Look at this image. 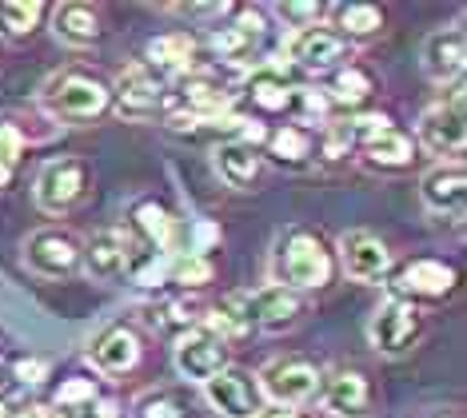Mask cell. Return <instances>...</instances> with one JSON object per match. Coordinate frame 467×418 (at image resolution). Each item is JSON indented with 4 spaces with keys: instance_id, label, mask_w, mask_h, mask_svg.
Here are the masks:
<instances>
[{
    "instance_id": "29",
    "label": "cell",
    "mask_w": 467,
    "mask_h": 418,
    "mask_svg": "<svg viewBox=\"0 0 467 418\" xmlns=\"http://www.w3.org/2000/svg\"><path fill=\"white\" fill-rule=\"evenodd\" d=\"M40 16H45L40 0H0V36H28Z\"/></svg>"
},
{
    "instance_id": "18",
    "label": "cell",
    "mask_w": 467,
    "mask_h": 418,
    "mask_svg": "<svg viewBox=\"0 0 467 418\" xmlns=\"http://www.w3.org/2000/svg\"><path fill=\"white\" fill-rule=\"evenodd\" d=\"M236 100H244V108L256 112V116H275V112H292L296 88L288 84V76H284L280 68L264 64V68H256L236 88Z\"/></svg>"
},
{
    "instance_id": "31",
    "label": "cell",
    "mask_w": 467,
    "mask_h": 418,
    "mask_svg": "<svg viewBox=\"0 0 467 418\" xmlns=\"http://www.w3.org/2000/svg\"><path fill=\"white\" fill-rule=\"evenodd\" d=\"M336 20H339V36H371V32H379V25H384V13L371 5H344L336 8Z\"/></svg>"
},
{
    "instance_id": "6",
    "label": "cell",
    "mask_w": 467,
    "mask_h": 418,
    "mask_svg": "<svg viewBox=\"0 0 467 418\" xmlns=\"http://www.w3.org/2000/svg\"><path fill=\"white\" fill-rule=\"evenodd\" d=\"M84 184H88V164L77 156H65V159H52V164L40 168L36 176V208L48 211V216H60V211H68L72 203L84 196Z\"/></svg>"
},
{
    "instance_id": "39",
    "label": "cell",
    "mask_w": 467,
    "mask_h": 418,
    "mask_svg": "<svg viewBox=\"0 0 467 418\" xmlns=\"http://www.w3.org/2000/svg\"><path fill=\"white\" fill-rule=\"evenodd\" d=\"M20 418H60L52 406H28V411H20Z\"/></svg>"
},
{
    "instance_id": "26",
    "label": "cell",
    "mask_w": 467,
    "mask_h": 418,
    "mask_svg": "<svg viewBox=\"0 0 467 418\" xmlns=\"http://www.w3.org/2000/svg\"><path fill=\"white\" fill-rule=\"evenodd\" d=\"M192 56H196V40L188 32H172V36H156L148 45V68H164V72H180L184 76L192 68Z\"/></svg>"
},
{
    "instance_id": "20",
    "label": "cell",
    "mask_w": 467,
    "mask_h": 418,
    "mask_svg": "<svg viewBox=\"0 0 467 418\" xmlns=\"http://www.w3.org/2000/svg\"><path fill=\"white\" fill-rule=\"evenodd\" d=\"M463 60H467L463 28H440V32H431V36L423 40V72H428L435 84L460 80Z\"/></svg>"
},
{
    "instance_id": "7",
    "label": "cell",
    "mask_w": 467,
    "mask_h": 418,
    "mask_svg": "<svg viewBox=\"0 0 467 418\" xmlns=\"http://www.w3.org/2000/svg\"><path fill=\"white\" fill-rule=\"evenodd\" d=\"M204 394L212 403V411L224 418H260L264 414V394L256 374L240 371V367H224L220 374H212L204 382Z\"/></svg>"
},
{
    "instance_id": "41",
    "label": "cell",
    "mask_w": 467,
    "mask_h": 418,
    "mask_svg": "<svg viewBox=\"0 0 467 418\" xmlns=\"http://www.w3.org/2000/svg\"><path fill=\"white\" fill-rule=\"evenodd\" d=\"M0 418H8V411H5V403H0Z\"/></svg>"
},
{
    "instance_id": "13",
    "label": "cell",
    "mask_w": 467,
    "mask_h": 418,
    "mask_svg": "<svg viewBox=\"0 0 467 418\" xmlns=\"http://www.w3.org/2000/svg\"><path fill=\"white\" fill-rule=\"evenodd\" d=\"M25 263L33 267L36 275H45V279L72 275L80 267V243H77V235L60 231V228H45V231L28 235Z\"/></svg>"
},
{
    "instance_id": "3",
    "label": "cell",
    "mask_w": 467,
    "mask_h": 418,
    "mask_svg": "<svg viewBox=\"0 0 467 418\" xmlns=\"http://www.w3.org/2000/svg\"><path fill=\"white\" fill-rule=\"evenodd\" d=\"M40 100H45V108L57 116V120H97V116L109 108L112 96L97 76L65 68V72H57V76H48V84L40 88Z\"/></svg>"
},
{
    "instance_id": "4",
    "label": "cell",
    "mask_w": 467,
    "mask_h": 418,
    "mask_svg": "<svg viewBox=\"0 0 467 418\" xmlns=\"http://www.w3.org/2000/svg\"><path fill=\"white\" fill-rule=\"evenodd\" d=\"M260 394H268L280 406H300L307 399H316L324 387L320 371H316V362H307L300 355H284V359H272L268 367L260 371Z\"/></svg>"
},
{
    "instance_id": "30",
    "label": "cell",
    "mask_w": 467,
    "mask_h": 418,
    "mask_svg": "<svg viewBox=\"0 0 467 418\" xmlns=\"http://www.w3.org/2000/svg\"><path fill=\"white\" fill-rule=\"evenodd\" d=\"M132 418H188V406L176 391H144L132 403Z\"/></svg>"
},
{
    "instance_id": "21",
    "label": "cell",
    "mask_w": 467,
    "mask_h": 418,
    "mask_svg": "<svg viewBox=\"0 0 467 418\" xmlns=\"http://www.w3.org/2000/svg\"><path fill=\"white\" fill-rule=\"evenodd\" d=\"M320 391H324V406L339 418H359L371 406V387L359 371H336Z\"/></svg>"
},
{
    "instance_id": "14",
    "label": "cell",
    "mask_w": 467,
    "mask_h": 418,
    "mask_svg": "<svg viewBox=\"0 0 467 418\" xmlns=\"http://www.w3.org/2000/svg\"><path fill=\"white\" fill-rule=\"evenodd\" d=\"M109 96H116L120 116H129V120H148V116H156V108L164 104V84L148 64H129V68L116 76V88Z\"/></svg>"
},
{
    "instance_id": "19",
    "label": "cell",
    "mask_w": 467,
    "mask_h": 418,
    "mask_svg": "<svg viewBox=\"0 0 467 418\" xmlns=\"http://www.w3.org/2000/svg\"><path fill=\"white\" fill-rule=\"evenodd\" d=\"M420 196H423V203H428L431 211L460 219L463 203H467V171H463L460 159L431 168L428 176H423V184H420Z\"/></svg>"
},
{
    "instance_id": "37",
    "label": "cell",
    "mask_w": 467,
    "mask_h": 418,
    "mask_svg": "<svg viewBox=\"0 0 467 418\" xmlns=\"http://www.w3.org/2000/svg\"><path fill=\"white\" fill-rule=\"evenodd\" d=\"M204 311H208V307L200 303V299H192V295H188V299H176V303L168 307V319H172L176 327L192 331V327H200V323H204Z\"/></svg>"
},
{
    "instance_id": "16",
    "label": "cell",
    "mask_w": 467,
    "mask_h": 418,
    "mask_svg": "<svg viewBox=\"0 0 467 418\" xmlns=\"http://www.w3.org/2000/svg\"><path fill=\"white\" fill-rule=\"evenodd\" d=\"M339 260H344V271L359 279V283H379L391 271V251L379 235L371 231H348L339 240Z\"/></svg>"
},
{
    "instance_id": "12",
    "label": "cell",
    "mask_w": 467,
    "mask_h": 418,
    "mask_svg": "<svg viewBox=\"0 0 467 418\" xmlns=\"http://www.w3.org/2000/svg\"><path fill=\"white\" fill-rule=\"evenodd\" d=\"M264 36H268L264 16L256 8H240L236 25L220 28L212 36V48L224 64H256V68H264Z\"/></svg>"
},
{
    "instance_id": "22",
    "label": "cell",
    "mask_w": 467,
    "mask_h": 418,
    "mask_svg": "<svg viewBox=\"0 0 467 418\" xmlns=\"http://www.w3.org/2000/svg\"><path fill=\"white\" fill-rule=\"evenodd\" d=\"M140 359V335L132 327H109L104 335L92 342V362L104 371V374H124L136 367Z\"/></svg>"
},
{
    "instance_id": "35",
    "label": "cell",
    "mask_w": 467,
    "mask_h": 418,
    "mask_svg": "<svg viewBox=\"0 0 467 418\" xmlns=\"http://www.w3.org/2000/svg\"><path fill=\"white\" fill-rule=\"evenodd\" d=\"M20 148H25V139L13 124H0V188L13 179L16 171V159H20Z\"/></svg>"
},
{
    "instance_id": "27",
    "label": "cell",
    "mask_w": 467,
    "mask_h": 418,
    "mask_svg": "<svg viewBox=\"0 0 467 418\" xmlns=\"http://www.w3.org/2000/svg\"><path fill=\"white\" fill-rule=\"evenodd\" d=\"M312 152H316V139L300 124H284L280 132L268 136V156L284 168H304L312 159Z\"/></svg>"
},
{
    "instance_id": "10",
    "label": "cell",
    "mask_w": 467,
    "mask_h": 418,
    "mask_svg": "<svg viewBox=\"0 0 467 418\" xmlns=\"http://www.w3.org/2000/svg\"><path fill=\"white\" fill-rule=\"evenodd\" d=\"M455 267L443 260H431V255H420V260H408L391 275V299H443L455 291Z\"/></svg>"
},
{
    "instance_id": "8",
    "label": "cell",
    "mask_w": 467,
    "mask_h": 418,
    "mask_svg": "<svg viewBox=\"0 0 467 418\" xmlns=\"http://www.w3.org/2000/svg\"><path fill=\"white\" fill-rule=\"evenodd\" d=\"M172 362L176 371L184 374V379L192 382H208L212 374H220L228 367V342L216 335V331H208L204 323L184 331V335L176 339V351H172Z\"/></svg>"
},
{
    "instance_id": "9",
    "label": "cell",
    "mask_w": 467,
    "mask_h": 418,
    "mask_svg": "<svg viewBox=\"0 0 467 418\" xmlns=\"http://www.w3.org/2000/svg\"><path fill=\"white\" fill-rule=\"evenodd\" d=\"M371 342L384 355H403V351L416 347V339L423 335V315L416 303L408 299H388L384 307L371 315Z\"/></svg>"
},
{
    "instance_id": "2",
    "label": "cell",
    "mask_w": 467,
    "mask_h": 418,
    "mask_svg": "<svg viewBox=\"0 0 467 418\" xmlns=\"http://www.w3.org/2000/svg\"><path fill=\"white\" fill-rule=\"evenodd\" d=\"M168 104H172L168 116H180V120H212L236 104V84L224 80L216 68H188L176 80Z\"/></svg>"
},
{
    "instance_id": "23",
    "label": "cell",
    "mask_w": 467,
    "mask_h": 418,
    "mask_svg": "<svg viewBox=\"0 0 467 418\" xmlns=\"http://www.w3.org/2000/svg\"><path fill=\"white\" fill-rule=\"evenodd\" d=\"M216 171L228 188H252L264 171V156L256 152V144H244V139H224L216 148Z\"/></svg>"
},
{
    "instance_id": "33",
    "label": "cell",
    "mask_w": 467,
    "mask_h": 418,
    "mask_svg": "<svg viewBox=\"0 0 467 418\" xmlns=\"http://www.w3.org/2000/svg\"><path fill=\"white\" fill-rule=\"evenodd\" d=\"M168 275H172V283H184V287H204V283H212V263L204 260V255L184 251V255H180V260L168 263Z\"/></svg>"
},
{
    "instance_id": "25",
    "label": "cell",
    "mask_w": 467,
    "mask_h": 418,
    "mask_svg": "<svg viewBox=\"0 0 467 418\" xmlns=\"http://www.w3.org/2000/svg\"><path fill=\"white\" fill-rule=\"evenodd\" d=\"M364 159H368V168L400 171V168H408L411 159H416V144H411L403 132H396V127H384L379 136L364 139Z\"/></svg>"
},
{
    "instance_id": "38",
    "label": "cell",
    "mask_w": 467,
    "mask_h": 418,
    "mask_svg": "<svg viewBox=\"0 0 467 418\" xmlns=\"http://www.w3.org/2000/svg\"><path fill=\"white\" fill-rule=\"evenodd\" d=\"M13 374L20 382H45V374H48V362L45 359H36V355H28V359H16L13 362Z\"/></svg>"
},
{
    "instance_id": "32",
    "label": "cell",
    "mask_w": 467,
    "mask_h": 418,
    "mask_svg": "<svg viewBox=\"0 0 467 418\" xmlns=\"http://www.w3.org/2000/svg\"><path fill=\"white\" fill-rule=\"evenodd\" d=\"M371 88H376V84H371V76H368L364 68H356V64L339 68L336 80H332V92H336L339 104H359V100H368Z\"/></svg>"
},
{
    "instance_id": "34",
    "label": "cell",
    "mask_w": 467,
    "mask_h": 418,
    "mask_svg": "<svg viewBox=\"0 0 467 418\" xmlns=\"http://www.w3.org/2000/svg\"><path fill=\"white\" fill-rule=\"evenodd\" d=\"M356 144V124L348 120V124H327L324 127V136H320V156L324 159H339V156H348V148Z\"/></svg>"
},
{
    "instance_id": "1",
    "label": "cell",
    "mask_w": 467,
    "mask_h": 418,
    "mask_svg": "<svg viewBox=\"0 0 467 418\" xmlns=\"http://www.w3.org/2000/svg\"><path fill=\"white\" fill-rule=\"evenodd\" d=\"M275 275L288 283V291L292 287H324L332 279V251L316 231L292 228L275 248Z\"/></svg>"
},
{
    "instance_id": "36",
    "label": "cell",
    "mask_w": 467,
    "mask_h": 418,
    "mask_svg": "<svg viewBox=\"0 0 467 418\" xmlns=\"http://www.w3.org/2000/svg\"><path fill=\"white\" fill-rule=\"evenodd\" d=\"M275 16L284 20L288 28H312V25H320V16H324V5H296V0H284V5H275Z\"/></svg>"
},
{
    "instance_id": "24",
    "label": "cell",
    "mask_w": 467,
    "mask_h": 418,
    "mask_svg": "<svg viewBox=\"0 0 467 418\" xmlns=\"http://www.w3.org/2000/svg\"><path fill=\"white\" fill-rule=\"evenodd\" d=\"M52 32L72 48H88L100 40V16L88 5H60L52 13Z\"/></svg>"
},
{
    "instance_id": "28",
    "label": "cell",
    "mask_w": 467,
    "mask_h": 418,
    "mask_svg": "<svg viewBox=\"0 0 467 418\" xmlns=\"http://www.w3.org/2000/svg\"><path fill=\"white\" fill-rule=\"evenodd\" d=\"M132 219H136V228L144 231V240L152 243V248H161V255H164L168 248H172V231H176V219L168 216V208H164V203H156V199H144V203H136Z\"/></svg>"
},
{
    "instance_id": "11",
    "label": "cell",
    "mask_w": 467,
    "mask_h": 418,
    "mask_svg": "<svg viewBox=\"0 0 467 418\" xmlns=\"http://www.w3.org/2000/svg\"><path fill=\"white\" fill-rule=\"evenodd\" d=\"M420 144L431 156H463L467 127H463V92L455 88L448 100H440L435 108L423 112L420 120Z\"/></svg>"
},
{
    "instance_id": "17",
    "label": "cell",
    "mask_w": 467,
    "mask_h": 418,
    "mask_svg": "<svg viewBox=\"0 0 467 418\" xmlns=\"http://www.w3.org/2000/svg\"><path fill=\"white\" fill-rule=\"evenodd\" d=\"M284 52H288V60H296L300 68H316V72H320V68H332V64L348 60L352 45H348L336 28L312 25V28L292 32V40L284 45Z\"/></svg>"
},
{
    "instance_id": "5",
    "label": "cell",
    "mask_w": 467,
    "mask_h": 418,
    "mask_svg": "<svg viewBox=\"0 0 467 418\" xmlns=\"http://www.w3.org/2000/svg\"><path fill=\"white\" fill-rule=\"evenodd\" d=\"M232 311L240 315L244 331H288L300 319V299L288 287H260L256 295H228Z\"/></svg>"
},
{
    "instance_id": "15",
    "label": "cell",
    "mask_w": 467,
    "mask_h": 418,
    "mask_svg": "<svg viewBox=\"0 0 467 418\" xmlns=\"http://www.w3.org/2000/svg\"><path fill=\"white\" fill-rule=\"evenodd\" d=\"M80 260L88 263L92 279H100V283H120V279L132 271L136 255H132L129 235L120 228H104L88 240V248H80Z\"/></svg>"
},
{
    "instance_id": "40",
    "label": "cell",
    "mask_w": 467,
    "mask_h": 418,
    "mask_svg": "<svg viewBox=\"0 0 467 418\" xmlns=\"http://www.w3.org/2000/svg\"><path fill=\"white\" fill-rule=\"evenodd\" d=\"M260 418H300V414H296V411H284V406H280V411H268V414H260Z\"/></svg>"
}]
</instances>
